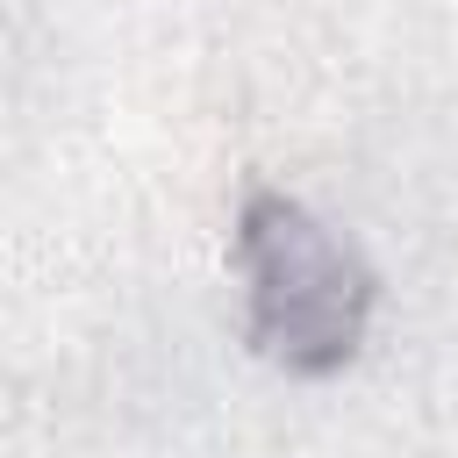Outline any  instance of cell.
Masks as SVG:
<instances>
[{"instance_id":"obj_1","label":"cell","mask_w":458,"mask_h":458,"mask_svg":"<svg viewBox=\"0 0 458 458\" xmlns=\"http://www.w3.org/2000/svg\"><path fill=\"white\" fill-rule=\"evenodd\" d=\"M236 272H243V336L293 379H329L358 358L379 279L344 229L279 186H250L236 208Z\"/></svg>"}]
</instances>
